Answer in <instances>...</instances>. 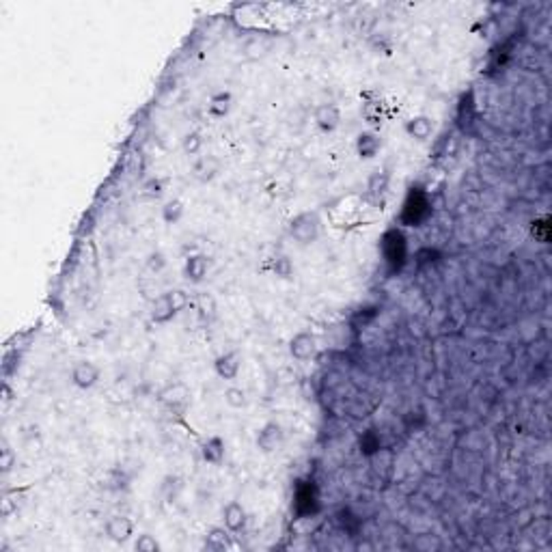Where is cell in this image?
I'll return each mask as SVG.
<instances>
[{
    "instance_id": "cell-21",
    "label": "cell",
    "mask_w": 552,
    "mask_h": 552,
    "mask_svg": "<svg viewBox=\"0 0 552 552\" xmlns=\"http://www.w3.org/2000/svg\"><path fill=\"white\" fill-rule=\"evenodd\" d=\"M225 404L233 410H242L246 408L248 404V397H246V391L242 389V386H227L225 389Z\"/></svg>"
},
{
    "instance_id": "cell-23",
    "label": "cell",
    "mask_w": 552,
    "mask_h": 552,
    "mask_svg": "<svg viewBox=\"0 0 552 552\" xmlns=\"http://www.w3.org/2000/svg\"><path fill=\"white\" fill-rule=\"evenodd\" d=\"M182 149L186 155H199L201 149H203V136L201 132H188L184 138H182Z\"/></svg>"
},
{
    "instance_id": "cell-20",
    "label": "cell",
    "mask_w": 552,
    "mask_h": 552,
    "mask_svg": "<svg viewBox=\"0 0 552 552\" xmlns=\"http://www.w3.org/2000/svg\"><path fill=\"white\" fill-rule=\"evenodd\" d=\"M184 214H186V207H184L182 199H171V201L164 203V207H162V220L167 225H177L180 220L184 218Z\"/></svg>"
},
{
    "instance_id": "cell-19",
    "label": "cell",
    "mask_w": 552,
    "mask_h": 552,
    "mask_svg": "<svg viewBox=\"0 0 552 552\" xmlns=\"http://www.w3.org/2000/svg\"><path fill=\"white\" fill-rule=\"evenodd\" d=\"M386 188H389V175L384 173H375L371 180H369V199L375 203V205H382L384 203V197H386Z\"/></svg>"
},
{
    "instance_id": "cell-16",
    "label": "cell",
    "mask_w": 552,
    "mask_h": 552,
    "mask_svg": "<svg viewBox=\"0 0 552 552\" xmlns=\"http://www.w3.org/2000/svg\"><path fill=\"white\" fill-rule=\"evenodd\" d=\"M421 207H429L427 205V201H425V197H423V192L421 190H416V188H412L410 190V194H408V201H406V207H404V220L408 223V227H416L421 220H423V216L419 214L421 211Z\"/></svg>"
},
{
    "instance_id": "cell-18",
    "label": "cell",
    "mask_w": 552,
    "mask_h": 552,
    "mask_svg": "<svg viewBox=\"0 0 552 552\" xmlns=\"http://www.w3.org/2000/svg\"><path fill=\"white\" fill-rule=\"evenodd\" d=\"M231 531L227 526H214L209 529V533L205 535V548L207 550H216V552H223V550H231L233 541H231Z\"/></svg>"
},
{
    "instance_id": "cell-9",
    "label": "cell",
    "mask_w": 552,
    "mask_h": 552,
    "mask_svg": "<svg viewBox=\"0 0 552 552\" xmlns=\"http://www.w3.org/2000/svg\"><path fill=\"white\" fill-rule=\"evenodd\" d=\"M315 126L324 132L330 134L341 126V110L335 104H321L315 108Z\"/></svg>"
},
{
    "instance_id": "cell-15",
    "label": "cell",
    "mask_w": 552,
    "mask_h": 552,
    "mask_svg": "<svg viewBox=\"0 0 552 552\" xmlns=\"http://www.w3.org/2000/svg\"><path fill=\"white\" fill-rule=\"evenodd\" d=\"M233 108V95L231 91H216L207 101V113L214 119H225Z\"/></svg>"
},
{
    "instance_id": "cell-13",
    "label": "cell",
    "mask_w": 552,
    "mask_h": 552,
    "mask_svg": "<svg viewBox=\"0 0 552 552\" xmlns=\"http://www.w3.org/2000/svg\"><path fill=\"white\" fill-rule=\"evenodd\" d=\"M223 520H225V526L231 531V533H242L246 529V522H248V514L244 509L242 503L238 501H231L223 507Z\"/></svg>"
},
{
    "instance_id": "cell-4",
    "label": "cell",
    "mask_w": 552,
    "mask_h": 552,
    "mask_svg": "<svg viewBox=\"0 0 552 552\" xmlns=\"http://www.w3.org/2000/svg\"><path fill=\"white\" fill-rule=\"evenodd\" d=\"M255 445L261 453H276L283 445H285V429L281 423L276 421H267L263 423V427L259 429Z\"/></svg>"
},
{
    "instance_id": "cell-1",
    "label": "cell",
    "mask_w": 552,
    "mask_h": 552,
    "mask_svg": "<svg viewBox=\"0 0 552 552\" xmlns=\"http://www.w3.org/2000/svg\"><path fill=\"white\" fill-rule=\"evenodd\" d=\"M380 253L384 257V263H386V270H389V274H399L408 261V240L404 236V231L399 229H389L382 240H380Z\"/></svg>"
},
{
    "instance_id": "cell-24",
    "label": "cell",
    "mask_w": 552,
    "mask_h": 552,
    "mask_svg": "<svg viewBox=\"0 0 552 552\" xmlns=\"http://www.w3.org/2000/svg\"><path fill=\"white\" fill-rule=\"evenodd\" d=\"M134 550H136V552H160V541H158L153 535L143 533V535L136 537V541H134Z\"/></svg>"
},
{
    "instance_id": "cell-14",
    "label": "cell",
    "mask_w": 552,
    "mask_h": 552,
    "mask_svg": "<svg viewBox=\"0 0 552 552\" xmlns=\"http://www.w3.org/2000/svg\"><path fill=\"white\" fill-rule=\"evenodd\" d=\"M406 134H408L412 140H419V143L429 140L431 134H434V121H431V117H427V115L410 117V119L406 121Z\"/></svg>"
},
{
    "instance_id": "cell-25",
    "label": "cell",
    "mask_w": 552,
    "mask_h": 552,
    "mask_svg": "<svg viewBox=\"0 0 552 552\" xmlns=\"http://www.w3.org/2000/svg\"><path fill=\"white\" fill-rule=\"evenodd\" d=\"M13 466H16V453L7 443H3V449H0V470L7 475V473H11Z\"/></svg>"
},
{
    "instance_id": "cell-2",
    "label": "cell",
    "mask_w": 552,
    "mask_h": 552,
    "mask_svg": "<svg viewBox=\"0 0 552 552\" xmlns=\"http://www.w3.org/2000/svg\"><path fill=\"white\" fill-rule=\"evenodd\" d=\"M190 304V298H188V294L184 292V289H171V292H164V294H160L155 300H153V304H151V321L153 324H160V326H164V324H169V321H173L177 315H180V311H184L186 307Z\"/></svg>"
},
{
    "instance_id": "cell-17",
    "label": "cell",
    "mask_w": 552,
    "mask_h": 552,
    "mask_svg": "<svg viewBox=\"0 0 552 552\" xmlns=\"http://www.w3.org/2000/svg\"><path fill=\"white\" fill-rule=\"evenodd\" d=\"M218 173H220V162H218L214 155H203V158H199V160L194 162V167H192V177H194L197 182H201V184L211 182Z\"/></svg>"
},
{
    "instance_id": "cell-6",
    "label": "cell",
    "mask_w": 552,
    "mask_h": 552,
    "mask_svg": "<svg viewBox=\"0 0 552 552\" xmlns=\"http://www.w3.org/2000/svg\"><path fill=\"white\" fill-rule=\"evenodd\" d=\"M99 377H101V369L93 360H78L72 369V382L82 391L93 389V386L99 382Z\"/></svg>"
},
{
    "instance_id": "cell-11",
    "label": "cell",
    "mask_w": 552,
    "mask_h": 552,
    "mask_svg": "<svg viewBox=\"0 0 552 552\" xmlns=\"http://www.w3.org/2000/svg\"><path fill=\"white\" fill-rule=\"evenodd\" d=\"M207 272H209V259L205 255L194 253V255L186 257V261H184V276L190 283H194V285L203 283Z\"/></svg>"
},
{
    "instance_id": "cell-12",
    "label": "cell",
    "mask_w": 552,
    "mask_h": 552,
    "mask_svg": "<svg viewBox=\"0 0 552 552\" xmlns=\"http://www.w3.org/2000/svg\"><path fill=\"white\" fill-rule=\"evenodd\" d=\"M354 149H356V155L360 160H371L380 153L382 149V136L373 130H367V132H360L356 136V143H354Z\"/></svg>"
},
{
    "instance_id": "cell-10",
    "label": "cell",
    "mask_w": 552,
    "mask_h": 552,
    "mask_svg": "<svg viewBox=\"0 0 552 552\" xmlns=\"http://www.w3.org/2000/svg\"><path fill=\"white\" fill-rule=\"evenodd\" d=\"M225 456H227V445L223 436H209L207 440H203L201 443V458L203 462L211 464V466H220L225 462Z\"/></svg>"
},
{
    "instance_id": "cell-26",
    "label": "cell",
    "mask_w": 552,
    "mask_h": 552,
    "mask_svg": "<svg viewBox=\"0 0 552 552\" xmlns=\"http://www.w3.org/2000/svg\"><path fill=\"white\" fill-rule=\"evenodd\" d=\"M143 192H145V197H151V199L162 197V192H164V180H160V177H149V180L143 184Z\"/></svg>"
},
{
    "instance_id": "cell-8",
    "label": "cell",
    "mask_w": 552,
    "mask_h": 552,
    "mask_svg": "<svg viewBox=\"0 0 552 552\" xmlns=\"http://www.w3.org/2000/svg\"><path fill=\"white\" fill-rule=\"evenodd\" d=\"M242 369V356L236 350L223 352L214 360V371L220 380H236Z\"/></svg>"
},
{
    "instance_id": "cell-27",
    "label": "cell",
    "mask_w": 552,
    "mask_h": 552,
    "mask_svg": "<svg viewBox=\"0 0 552 552\" xmlns=\"http://www.w3.org/2000/svg\"><path fill=\"white\" fill-rule=\"evenodd\" d=\"M164 265H167V257H164L160 250H155L147 257V270L149 272H162Z\"/></svg>"
},
{
    "instance_id": "cell-7",
    "label": "cell",
    "mask_w": 552,
    "mask_h": 552,
    "mask_svg": "<svg viewBox=\"0 0 552 552\" xmlns=\"http://www.w3.org/2000/svg\"><path fill=\"white\" fill-rule=\"evenodd\" d=\"M289 354L296 360H302V363L315 358V354H317V339H315V335H311L309 330H302V333L294 335L292 341H289Z\"/></svg>"
},
{
    "instance_id": "cell-5",
    "label": "cell",
    "mask_w": 552,
    "mask_h": 552,
    "mask_svg": "<svg viewBox=\"0 0 552 552\" xmlns=\"http://www.w3.org/2000/svg\"><path fill=\"white\" fill-rule=\"evenodd\" d=\"M106 535L110 541L115 543H128L134 533H136V524L130 516H123V514H117V516H110L106 520Z\"/></svg>"
},
{
    "instance_id": "cell-22",
    "label": "cell",
    "mask_w": 552,
    "mask_h": 552,
    "mask_svg": "<svg viewBox=\"0 0 552 552\" xmlns=\"http://www.w3.org/2000/svg\"><path fill=\"white\" fill-rule=\"evenodd\" d=\"M272 272L279 276V279H292L294 276V263L287 255H276L272 259Z\"/></svg>"
},
{
    "instance_id": "cell-3",
    "label": "cell",
    "mask_w": 552,
    "mask_h": 552,
    "mask_svg": "<svg viewBox=\"0 0 552 552\" xmlns=\"http://www.w3.org/2000/svg\"><path fill=\"white\" fill-rule=\"evenodd\" d=\"M289 233L300 244H313L321 236V218L317 211H302L289 223Z\"/></svg>"
}]
</instances>
